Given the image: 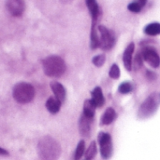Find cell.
Returning a JSON list of instances; mask_svg holds the SVG:
<instances>
[{"label":"cell","instance_id":"cell-1","mask_svg":"<svg viewBox=\"0 0 160 160\" xmlns=\"http://www.w3.org/2000/svg\"><path fill=\"white\" fill-rule=\"evenodd\" d=\"M38 153L41 160H57L61 154V147L53 138L45 136L38 144Z\"/></svg>","mask_w":160,"mask_h":160},{"label":"cell","instance_id":"cell-2","mask_svg":"<svg viewBox=\"0 0 160 160\" xmlns=\"http://www.w3.org/2000/svg\"><path fill=\"white\" fill-rule=\"evenodd\" d=\"M43 71L46 76L51 78H60L66 71L64 60L59 56H49L43 60Z\"/></svg>","mask_w":160,"mask_h":160},{"label":"cell","instance_id":"cell-3","mask_svg":"<svg viewBox=\"0 0 160 160\" xmlns=\"http://www.w3.org/2000/svg\"><path fill=\"white\" fill-rule=\"evenodd\" d=\"M13 98L16 102L19 103L25 104L30 102L34 97H35V88L32 85L25 83V82H20L16 84L12 90Z\"/></svg>","mask_w":160,"mask_h":160},{"label":"cell","instance_id":"cell-4","mask_svg":"<svg viewBox=\"0 0 160 160\" xmlns=\"http://www.w3.org/2000/svg\"><path fill=\"white\" fill-rule=\"evenodd\" d=\"M160 102V95L157 93L151 94L141 105L138 116L141 118H147L155 114L157 110Z\"/></svg>","mask_w":160,"mask_h":160},{"label":"cell","instance_id":"cell-5","mask_svg":"<svg viewBox=\"0 0 160 160\" xmlns=\"http://www.w3.org/2000/svg\"><path fill=\"white\" fill-rule=\"evenodd\" d=\"M97 140L100 146L101 157L104 159H109L113 154V142L111 135L106 132H99Z\"/></svg>","mask_w":160,"mask_h":160},{"label":"cell","instance_id":"cell-6","mask_svg":"<svg viewBox=\"0 0 160 160\" xmlns=\"http://www.w3.org/2000/svg\"><path fill=\"white\" fill-rule=\"evenodd\" d=\"M97 29L100 33L99 47L103 50H110L113 47L114 42H115L114 34L103 25H99Z\"/></svg>","mask_w":160,"mask_h":160},{"label":"cell","instance_id":"cell-7","mask_svg":"<svg viewBox=\"0 0 160 160\" xmlns=\"http://www.w3.org/2000/svg\"><path fill=\"white\" fill-rule=\"evenodd\" d=\"M143 61L149 63L150 66L157 68L160 65V57L157 51L152 47H146L141 52Z\"/></svg>","mask_w":160,"mask_h":160},{"label":"cell","instance_id":"cell-8","mask_svg":"<svg viewBox=\"0 0 160 160\" xmlns=\"http://www.w3.org/2000/svg\"><path fill=\"white\" fill-rule=\"evenodd\" d=\"M6 8L12 16L19 17L23 15L25 9V2L21 0H10L7 2Z\"/></svg>","mask_w":160,"mask_h":160},{"label":"cell","instance_id":"cell-9","mask_svg":"<svg viewBox=\"0 0 160 160\" xmlns=\"http://www.w3.org/2000/svg\"><path fill=\"white\" fill-rule=\"evenodd\" d=\"M92 118H89L82 115L79 120V129L81 136L83 137H89L91 132V124H92Z\"/></svg>","mask_w":160,"mask_h":160},{"label":"cell","instance_id":"cell-10","mask_svg":"<svg viewBox=\"0 0 160 160\" xmlns=\"http://www.w3.org/2000/svg\"><path fill=\"white\" fill-rule=\"evenodd\" d=\"M134 48H135L134 43H130L124 49V52L123 55L124 65L126 68V70H128V71H130L132 69V56H133Z\"/></svg>","mask_w":160,"mask_h":160},{"label":"cell","instance_id":"cell-11","mask_svg":"<svg viewBox=\"0 0 160 160\" xmlns=\"http://www.w3.org/2000/svg\"><path fill=\"white\" fill-rule=\"evenodd\" d=\"M50 86L53 94L55 95V98L62 103L66 99V89L64 86L56 81H52Z\"/></svg>","mask_w":160,"mask_h":160},{"label":"cell","instance_id":"cell-12","mask_svg":"<svg viewBox=\"0 0 160 160\" xmlns=\"http://www.w3.org/2000/svg\"><path fill=\"white\" fill-rule=\"evenodd\" d=\"M86 5L90 11L92 22H97L100 17V8H99L98 4L95 0H88L86 1Z\"/></svg>","mask_w":160,"mask_h":160},{"label":"cell","instance_id":"cell-13","mask_svg":"<svg viewBox=\"0 0 160 160\" xmlns=\"http://www.w3.org/2000/svg\"><path fill=\"white\" fill-rule=\"evenodd\" d=\"M92 102L95 103L96 107H102L105 104V98L103 96L101 88L97 87L92 92Z\"/></svg>","mask_w":160,"mask_h":160},{"label":"cell","instance_id":"cell-14","mask_svg":"<svg viewBox=\"0 0 160 160\" xmlns=\"http://www.w3.org/2000/svg\"><path fill=\"white\" fill-rule=\"evenodd\" d=\"M61 102L55 97H50L46 102V108L51 114H56L59 112Z\"/></svg>","mask_w":160,"mask_h":160},{"label":"cell","instance_id":"cell-15","mask_svg":"<svg viewBox=\"0 0 160 160\" xmlns=\"http://www.w3.org/2000/svg\"><path fill=\"white\" fill-rule=\"evenodd\" d=\"M116 118V112L113 108L109 107L106 109L105 113L102 116L101 118V124L102 125H110L112 124Z\"/></svg>","mask_w":160,"mask_h":160},{"label":"cell","instance_id":"cell-16","mask_svg":"<svg viewBox=\"0 0 160 160\" xmlns=\"http://www.w3.org/2000/svg\"><path fill=\"white\" fill-rule=\"evenodd\" d=\"M96 105L92 102V100H86L83 104V115L89 118H94L95 111H96Z\"/></svg>","mask_w":160,"mask_h":160},{"label":"cell","instance_id":"cell-17","mask_svg":"<svg viewBox=\"0 0 160 160\" xmlns=\"http://www.w3.org/2000/svg\"><path fill=\"white\" fill-rule=\"evenodd\" d=\"M99 47V38L97 34V22H92L91 29V48L95 49Z\"/></svg>","mask_w":160,"mask_h":160},{"label":"cell","instance_id":"cell-18","mask_svg":"<svg viewBox=\"0 0 160 160\" xmlns=\"http://www.w3.org/2000/svg\"><path fill=\"white\" fill-rule=\"evenodd\" d=\"M144 32L148 36H157V35H160V23L154 22V23L148 24L145 27Z\"/></svg>","mask_w":160,"mask_h":160},{"label":"cell","instance_id":"cell-19","mask_svg":"<svg viewBox=\"0 0 160 160\" xmlns=\"http://www.w3.org/2000/svg\"><path fill=\"white\" fill-rule=\"evenodd\" d=\"M97 155V144L95 142H92L85 152V158L86 160L93 159Z\"/></svg>","mask_w":160,"mask_h":160},{"label":"cell","instance_id":"cell-20","mask_svg":"<svg viewBox=\"0 0 160 160\" xmlns=\"http://www.w3.org/2000/svg\"><path fill=\"white\" fill-rule=\"evenodd\" d=\"M84 151H85V142H84V141H80L78 143L76 151H75L74 160H80L84 154Z\"/></svg>","mask_w":160,"mask_h":160},{"label":"cell","instance_id":"cell-21","mask_svg":"<svg viewBox=\"0 0 160 160\" xmlns=\"http://www.w3.org/2000/svg\"><path fill=\"white\" fill-rule=\"evenodd\" d=\"M119 92L122 94H127L132 91V86L129 82H124L119 86Z\"/></svg>","mask_w":160,"mask_h":160},{"label":"cell","instance_id":"cell-22","mask_svg":"<svg viewBox=\"0 0 160 160\" xmlns=\"http://www.w3.org/2000/svg\"><path fill=\"white\" fill-rule=\"evenodd\" d=\"M105 60H106L105 55H104V54H100V55H97V56L94 57L93 60H92V62H93V63H94L97 67H101V66L104 64Z\"/></svg>","mask_w":160,"mask_h":160},{"label":"cell","instance_id":"cell-23","mask_svg":"<svg viewBox=\"0 0 160 160\" xmlns=\"http://www.w3.org/2000/svg\"><path fill=\"white\" fill-rule=\"evenodd\" d=\"M109 75H110V78H113V79H118L119 78V77H120V69H119L117 64H113L112 66Z\"/></svg>","mask_w":160,"mask_h":160},{"label":"cell","instance_id":"cell-24","mask_svg":"<svg viewBox=\"0 0 160 160\" xmlns=\"http://www.w3.org/2000/svg\"><path fill=\"white\" fill-rule=\"evenodd\" d=\"M127 8H128V9H129L130 11L137 13V12H140V11L141 10L142 6H141V5L140 4V2L138 1V2H132V3H130V4L128 5Z\"/></svg>","mask_w":160,"mask_h":160},{"label":"cell","instance_id":"cell-25","mask_svg":"<svg viewBox=\"0 0 160 160\" xmlns=\"http://www.w3.org/2000/svg\"><path fill=\"white\" fill-rule=\"evenodd\" d=\"M142 56L141 54H137L135 56V60H134V67H135V70H138L140 69L141 66H142Z\"/></svg>","mask_w":160,"mask_h":160},{"label":"cell","instance_id":"cell-26","mask_svg":"<svg viewBox=\"0 0 160 160\" xmlns=\"http://www.w3.org/2000/svg\"><path fill=\"white\" fill-rule=\"evenodd\" d=\"M146 78L149 80L153 81V80L156 79L157 77H156V74H155V73H153V72H151V71H147V73H146Z\"/></svg>","mask_w":160,"mask_h":160},{"label":"cell","instance_id":"cell-27","mask_svg":"<svg viewBox=\"0 0 160 160\" xmlns=\"http://www.w3.org/2000/svg\"><path fill=\"white\" fill-rule=\"evenodd\" d=\"M8 152L0 147V156H8Z\"/></svg>","mask_w":160,"mask_h":160},{"label":"cell","instance_id":"cell-28","mask_svg":"<svg viewBox=\"0 0 160 160\" xmlns=\"http://www.w3.org/2000/svg\"><path fill=\"white\" fill-rule=\"evenodd\" d=\"M85 160H86V159H85Z\"/></svg>","mask_w":160,"mask_h":160}]
</instances>
